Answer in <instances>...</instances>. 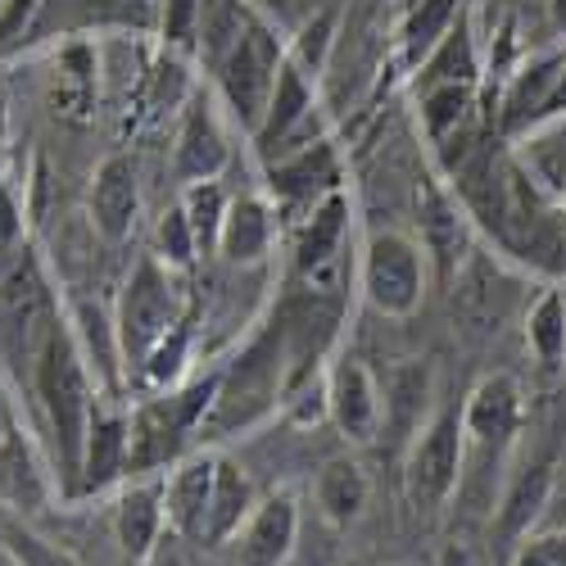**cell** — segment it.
Masks as SVG:
<instances>
[{"label": "cell", "mask_w": 566, "mask_h": 566, "mask_svg": "<svg viewBox=\"0 0 566 566\" xmlns=\"http://www.w3.org/2000/svg\"><path fill=\"white\" fill-rule=\"evenodd\" d=\"M60 317L51 276L32 245H19L10 259H0V358L10 371L28 376L36 340Z\"/></svg>", "instance_id": "3957f363"}, {"label": "cell", "mask_w": 566, "mask_h": 566, "mask_svg": "<svg viewBox=\"0 0 566 566\" xmlns=\"http://www.w3.org/2000/svg\"><path fill=\"white\" fill-rule=\"evenodd\" d=\"M186 358H191V326H172V332L150 349V358L140 363L132 376L140 381L146 395H164L172 386H181V371H186Z\"/></svg>", "instance_id": "f1b7e54d"}, {"label": "cell", "mask_w": 566, "mask_h": 566, "mask_svg": "<svg viewBox=\"0 0 566 566\" xmlns=\"http://www.w3.org/2000/svg\"><path fill=\"white\" fill-rule=\"evenodd\" d=\"M526 349L548 371L566 363V295L562 291H544L531 304V313H526Z\"/></svg>", "instance_id": "4316f807"}, {"label": "cell", "mask_w": 566, "mask_h": 566, "mask_svg": "<svg viewBox=\"0 0 566 566\" xmlns=\"http://www.w3.org/2000/svg\"><path fill=\"white\" fill-rule=\"evenodd\" d=\"M0 566H19V562H14L10 553H6V544H0Z\"/></svg>", "instance_id": "ee69618b"}, {"label": "cell", "mask_w": 566, "mask_h": 566, "mask_svg": "<svg viewBox=\"0 0 566 566\" xmlns=\"http://www.w3.org/2000/svg\"><path fill=\"white\" fill-rule=\"evenodd\" d=\"M69 326H73L77 349H82V358H86L91 376H96L101 395H114V399H118L127 367H123V345H118L114 313H105L101 304H91V300H86V304H77V308H73Z\"/></svg>", "instance_id": "7402d4cb"}, {"label": "cell", "mask_w": 566, "mask_h": 566, "mask_svg": "<svg viewBox=\"0 0 566 566\" xmlns=\"http://www.w3.org/2000/svg\"><path fill=\"white\" fill-rule=\"evenodd\" d=\"M553 114H566V77H562V86H557V101H553Z\"/></svg>", "instance_id": "7bdbcfd3"}, {"label": "cell", "mask_w": 566, "mask_h": 566, "mask_svg": "<svg viewBox=\"0 0 566 566\" xmlns=\"http://www.w3.org/2000/svg\"><path fill=\"white\" fill-rule=\"evenodd\" d=\"M200 6L205 0H164V45L177 51H196V28H200Z\"/></svg>", "instance_id": "8d00e7d4"}, {"label": "cell", "mask_w": 566, "mask_h": 566, "mask_svg": "<svg viewBox=\"0 0 566 566\" xmlns=\"http://www.w3.org/2000/svg\"><path fill=\"white\" fill-rule=\"evenodd\" d=\"M313 499H317V512L326 516L332 526H354L358 516L367 512V499H371V481L363 462L354 458H326L313 476Z\"/></svg>", "instance_id": "cb8c5ba5"}, {"label": "cell", "mask_w": 566, "mask_h": 566, "mask_svg": "<svg viewBox=\"0 0 566 566\" xmlns=\"http://www.w3.org/2000/svg\"><path fill=\"white\" fill-rule=\"evenodd\" d=\"M326 417L336 421V431L349 444H367V440H376V431H381L386 395L363 358L345 354L332 363V371H326Z\"/></svg>", "instance_id": "8fae6325"}, {"label": "cell", "mask_w": 566, "mask_h": 566, "mask_svg": "<svg viewBox=\"0 0 566 566\" xmlns=\"http://www.w3.org/2000/svg\"><path fill=\"white\" fill-rule=\"evenodd\" d=\"M155 254H159L172 272H186V268H191V263L200 259L196 231H191V222H186L181 205H177V209H168V213L159 218V227H155Z\"/></svg>", "instance_id": "e575fe53"}, {"label": "cell", "mask_w": 566, "mask_h": 566, "mask_svg": "<svg viewBox=\"0 0 566 566\" xmlns=\"http://www.w3.org/2000/svg\"><path fill=\"white\" fill-rule=\"evenodd\" d=\"M453 10H458V0H421V6L408 10L403 51H408L412 64H421L440 45V36L453 28Z\"/></svg>", "instance_id": "4dcf8cb0"}, {"label": "cell", "mask_w": 566, "mask_h": 566, "mask_svg": "<svg viewBox=\"0 0 566 566\" xmlns=\"http://www.w3.org/2000/svg\"><path fill=\"white\" fill-rule=\"evenodd\" d=\"M345 566H367V562H345Z\"/></svg>", "instance_id": "f6af8a7d"}, {"label": "cell", "mask_w": 566, "mask_h": 566, "mask_svg": "<svg viewBox=\"0 0 566 566\" xmlns=\"http://www.w3.org/2000/svg\"><path fill=\"white\" fill-rule=\"evenodd\" d=\"M140 566H191V557H186V539L168 531V535L159 539V548H155L146 562H140Z\"/></svg>", "instance_id": "ab89813d"}, {"label": "cell", "mask_w": 566, "mask_h": 566, "mask_svg": "<svg viewBox=\"0 0 566 566\" xmlns=\"http://www.w3.org/2000/svg\"><path fill=\"white\" fill-rule=\"evenodd\" d=\"M254 19L259 14L245 6V0H205V6H200V28H196V51L191 55L209 73H218L227 64V55L241 45V36L250 32Z\"/></svg>", "instance_id": "484cf974"}, {"label": "cell", "mask_w": 566, "mask_h": 566, "mask_svg": "<svg viewBox=\"0 0 566 566\" xmlns=\"http://www.w3.org/2000/svg\"><path fill=\"white\" fill-rule=\"evenodd\" d=\"M164 535H168L164 476H127L114 503V544L123 548L127 562H146Z\"/></svg>", "instance_id": "2e32d148"}, {"label": "cell", "mask_w": 566, "mask_h": 566, "mask_svg": "<svg viewBox=\"0 0 566 566\" xmlns=\"http://www.w3.org/2000/svg\"><path fill=\"white\" fill-rule=\"evenodd\" d=\"M417 227H421V250H427L436 272L449 281L467 259V209L436 177L417 181Z\"/></svg>", "instance_id": "7c38bea8"}, {"label": "cell", "mask_w": 566, "mask_h": 566, "mask_svg": "<svg viewBox=\"0 0 566 566\" xmlns=\"http://www.w3.org/2000/svg\"><path fill=\"white\" fill-rule=\"evenodd\" d=\"M462 467H467L462 408H440L427 427L417 431V440L408 444V462H403L408 503L417 512L444 507L462 485Z\"/></svg>", "instance_id": "8992f818"}, {"label": "cell", "mask_w": 566, "mask_h": 566, "mask_svg": "<svg viewBox=\"0 0 566 566\" xmlns=\"http://www.w3.org/2000/svg\"><path fill=\"white\" fill-rule=\"evenodd\" d=\"M259 503V490L250 481V471L218 453V476H213V499H209V522H205V544L209 548H222V544H235V535L245 531L250 512Z\"/></svg>", "instance_id": "44dd1931"}, {"label": "cell", "mask_w": 566, "mask_h": 566, "mask_svg": "<svg viewBox=\"0 0 566 566\" xmlns=\"http://www.w3.org/2000/svg\"><path fill=\"white\" fill-rule=\"evenodd\" d=\"M222 371H209L200 381L172 386L164 395H146L132 408V458L127 476H164L172 462L186 458L191 436L213 417Z\"/></svg>", "instance_id": "7a4b0ae2"}, {"label": "cell", "mask_w": 566, "mask_h": 566, "mask_svg": "<svg viewBox=\"0 0 566 566\" xmlns=\"http://www.w3.org/2000/svg\"><path fill=\"white\" fill-rule=\"evenodd\" d=\"M268 191L281 205H317L332 191H340V159L332 140H313V146L268 164Z\"/></svg>", "instance_id": "e0dca14e"}, {"label": "cell", "mask_w": 566, "mask_h": 566, "mask_svg": "<svg viewBox=\"0 0 566 566\" xmlns=\"http://www.w3.org/2000/svg\"><path fill=\"white\" fill-rule=\"evenodd\" d=\"M86 213L91 227L101 231V241L123 245L136 231L140 218V168L127 155H109L96 177H91V196H86Z\"/></svg>", "instance_id": "5bb4252c"}, {"label": "cell", "mask_w": 566, "mask_h": 566, "mask_svg": "<svg viewBox=\"0 0 566 566\" xmlns=\"http://www.w3.org/2000/svg\"><path fill=\"white\" fill-rule=\"evenodd\" d=\"M548 10H553V28L566 32V0H548Z\"/></svg>", "instance_id": "b9f144b4"}, {"label": "cell", "mask_w": 566, "mask_h": 566, "mask_svg": "<svg viewBox=\"0 0 566 566\" xmlns=\"http://www.w3.org/2000/svg\"><path fill=\"white\" fill-rule=\"evenodd\" d=\"M548 494H553V458H535L526 467H516L503 499H499V507H494V522H490L494 539L503 548L522 544L531 535V526H535V516L544 512Z\"/></svg>", "instance_id": "d6986e66"}, {"label": "cell", "mask_w": 566, "mask_h": 566, "mask_svg": "<svg viewBox=\"0 0 566 566\" xmlns=\"http://www.w3.org/2000/svg\"><path fill=\"white\" fill-rule=\"evenodd\" d=\"M345 231H349V196L345 191H332L326 200L313 205L304 231H300V245H295V259H300V272L313 281L322 272H332L340 263V250H345Z\"/></svg>", "instance_id": "603a6c76"}, {"label": "cell", "mask_w": 566, "mask_h": 566, "mask_svg": "<svg viewBox=\"0 0 566 566\" xmlns=\"http://www.w3.org/2000/svg\"><path fill=\"white\" fill-rule=\"evenodd\" d=\"M19 245H28V227H23V200L14 191V181H0V259H10Z\"/></svg>", "instance_id": "74e56055"}, {"label": "cell", "mask_w": 566, "mask_h": 566, "mask_svg": "<svg viewBox=\"0 0 566 566\" xmlns=\"http://www.w3.org/2000/svg\"><path fill=\"white\" fill-rule=\"evenodd\" d=\"M227 196L218 181H191L181 186V213L196 231L200 254H218V235H222V218H227Z\"/></svg>", "instance_id": "f546056e"}, {"label": "cell", "mask_w": 566, "mask_h": 566, "mask_svg": "<svg viewBox=\"0 0 566 566\" xmlns=\"http://www.w3.org/2000/svg\"><path fill=\"white\" fill-rule=\"evenodd\" d=\"M0 544H6V553H10L19 566H82L69 548H60L55 539H45V535H36V531H28V526H19V522L6 526Z\"/></svg>", "instance_id": "836d02e7"}, {"label": "cell", "mask_w": 566, "mask_h": 566, "mask_svg": "<svg viewBox=\"0 0 566 566\" xmlns=\"http://www.w3.org/2000/svg\"><path fill=\"white\" fill-rule=\"evenodd\" d=\"M218 476V453H186L164 471V507H168V531L186 544H205L209 522V499Z\"/></svg>", "instance_id": "9a60e30c"}, {"label": "cell", "mask_w": 566, "mask_h": 566, "mask_svg": "<svg viewBox=\"0 0 566 566\" xmlns=\"http://www.w3.org/2000/svg\"><path fill=\"white\" fill-rule=\"evenodd\" d=\"M440 566H481V562H476V553H471L467 544H449L444 557H440Z\"/></svg>", "instance_id": "60d3db41"}, {"label": "cell", "mask_w": 566, "mask_h": 566, "mask_svg": "<svg viewBox=\"0 0 566 566\" xmlns=\"http://www.w3.org/2000/svg\"><path fill=\"white\" fill-rule=\"evenodd\" d=\"M512 566H566V531L526 535L512 548Z\"/></svg>", "instance_id": "f35d334b"}, {"label": "cell", "mask_w": 566, "mask_h": 566, "mask_svg": "<svg viewBox=\"0 0 566 566\" xmlns=\"http://www.w3.org/2000/svg\"><path fill=\"white\" fill-rule=\"evenodd\" d=\"M526 427V390L516 381L512 371H490L471 386L467 403H462V431H467V444L476 449H494L503 453L516 436Z\"/></svg>", "instance_id": "9c48e42d"}, {"label": "cell", "mask_w": 566, "mask_h": 566, "mask_svg": "<svg viewBox=\"0 0 566 566\" xmlns=\"http://www.w3.org/2000/svg\"><path fill=\"white\" fill-rule=\"evenodd\" d=\"M562 77H566V51L535 55L522 73H512V82L503 91V105H499V132L516 136V132L535 127L539 118H548Z\"/></svg>", "instance_id": "ac0fdd59"}, {"label": "cell", "mask_w": 566, "mask_h": 566, "mask_svg": "<svg viewBox=\"0 0 566 566\" xmlns=\"http://www.w3.org/2000/svg\"><path fill=\"white\" fill-rule=\"evenodd\" d=\"M417 118L431 146L476 127V82H431L417 86Z\"/></svg>", "instance_id": "d4e9b609"}, {"label": "cell", "mask_w": 566, "mask_h": 566, "mask_svg": "<svg viewBox=\"0 0 566 566\" xmlns=\"http://www.w3.org/2000/svg\"><path fill=\"white\" fill-rule=\"evenodd\" d=\"M91 105H96V55L86 45H73L60 55V109L82 118Z\"/></svg>", "instance_id": "1f68e13d"}, {"label": "cell", "mask_w": 566, "mask_h": 566, "mask_svg": "<svg viewBox=\"0 0 566 566\" xmlns=\"http://www.w3.org/2000/svg\"><path fill=\"white\" fill-rule=\"evenodd\" d=\"M431 286V259L421 250V241H412L408 231H371L363 241V259H358V291L367 300L371 313L381 317H412L427 300Z\"/></svg>", "instance_id": "5b68a950"}, {"label": "cell", "mask_w": 566, "mask_h": 566, "mask_svg": "<svg viewBox=\"0 0 566 566\" xmlns=\"http://www.w3.org/2000/svg\"><path fill=\"white\" fill-rule=\"evenodd\" d=\"M300 544V499L291 490H272L254 503L245 531L235 535L241 566H286Z\"/></svg>", "instance_id": "4fadbf2b"}, {"label": "cell", "mask_w": 566, "mask_h": 566, "mask_svg": "<svg viewBox=\"0 0 566 566\" xmlns=\"http://www.w3.org/2000/svg\"><path fill=\"white\" fill-rule=\"evenodd\" d=\"M272 241H276V209H272V200L241 196V200L227 205L222 235H218V254L227 263H235V268L263 263L272 254Z\"/></svg>", "instance_id": "ffe728a7"}, {"label": "cell", "mask_w": 566, "mask_h": 566, "mask_svg": "<svg viewBox=\"0 0 566 566\" xmlns=\"http://www.w3.org/2000/svg\"><path fill=\"white\" fill-rule=\"evenodd\" d=\"M281 64H286V45H281V36L263 19H254L250 32L241 36V45H235V51L227 55V64L213 73L222 109H231V118L245 132L259 127V118L272 101Z\"/></svg>", "instance_id": "52a82bcc"}, {"label": "cell", "mask_w": 566, "mask_h": 566, "mask_svg": "<svg viewBox=\"0 0 566 566\" xmlns=\"http://www.w3.org/2000/svg\"><path fill=\"white\" fill-rule=\"evenodd\" d=\"M231 164V136L222 105L209 91H191L186 105L177 109V136H172V177L181 186L191 181H218L222 168Z\"/></svg>", "instance_id": "ba28073f"}, {"label": "cell", "mask_w": 566, "mask_h": 566, "mask_svg": "<svg viewBox=\"0 0 566 566\" xmlns=\"http://www.w3.org/2000/svg\"><path fill=\"white\" fill-rule=\"evenodd\" d=\"M127 458H132V412L114 403V395L96 399L86 427V449H82V471L73 499H96L127 481Z\"/></svg>", "instance_id": "30bf717a"}, {"label": "cell", "mask_w": 566, "mask_h": 566, "mask_svg": "<svg viewBox=\"0 0 566 566\" xmlns=\"http://www.w3.org/2000/svg\"><path fill=\"white\" fill-rule=\"evenodd\" d=\"M23 381L45 417V431H51V449H55V471L64 481V494L73 499L77 471H82V449H86V427H91V412H96L101 386H96V376H91L64 313L45 326V336L36 340V354L28 363Z\"/></svg>", "instance_id": "6da1fadb"}, {"label": "cell", "mask_w": 566, "mask_h": 566, "mask_svg": "<svg viewBox=\"0 0 566 566\" xmlns=\"http://www.w3.org/2000/svg\"><path fill=\"white\" fill-rule=\"evenodd\" d=\"M41 10H45V0H0V60L23 51V41L32 36Z\"/></svg>", "instance_id": "d590c367"}, {"label": "cell", "mask_w": 566, "mask_h": 566, "mask_svg": "<svg viewBox=\"0 0 566 566\" xmlns=\"http://www.w3.org/2000/svg\"><path fill=\"white\" fill-rule=\"evenodd\" d=\"M332 45H336V10H322V14H313V19L300 28L295 45L286 51V60L300 64V69L317 82L322 69H326V60H332Z\"/></svg>", "instance_id": "d6a6232c"}, {"label": "cell", "mask_w": 566, "mask_h": 566, "mask_svg": "<svg viewBox=\"0 0 566 566\" xmlns=\"http://www.w3.org/2000/svg\"><path fill=\"white\" fill-rule=\"evenodd\" d=\"M417 86H431V82H476L481 73V60H476V45H471V32L467 23L449 28L440 36V45L417 64Z\"/></svg>", "instance_id": "83f0119b"}, {"label": "cell", "mask_w": 566, "mask_h": 566, "mask_svg": "<svg viewBox=\"0 0 566 566\" xmlns=\"http://www.w3.org/2000/svg\"><path fill=\"white\" fill-rule=\"evenodd\" d=\"M181 322H186V313H181V291H177L172 268L159 254H140L136 268L123 281L118 304H114L123 367L136 371L140 363L150 358V349Z\"/></svg>", "instance_id": "277c9868"}]
</instances>
